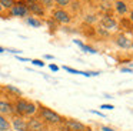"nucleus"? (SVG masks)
Returning <instances> with one entry per match:
<instances>
[{"instance_id": "f257e3e1", "label": "nucleus", "mask_w": 133, "mask_h": 131, "mask_svg": "<svg viewBox=\"0 0 133 131\" xmlns=\"http://www.w3.org/2000/svg\"><path fill=\"white\" fill-rule=\"evenodd\" d=\"M37 111L40 114V120L44 122V124H49V125H57V124H62L64 122V118L57 114L56 111L50 110L49 107H44V105H40L37 104Z\"/></svg>"}, {"instance_id": "f03ea898", "label": "nucleus", "mask_w": 133, "mask_h": 131, "mask_svg": "<svg viewBox=\"0 0 133 131\" xmlns=\"http://www.w3.org/2000/svg\"><path fill=\"white\" fill-rule=\"evenodd\" d=\"M9 11H10V16H13V17H27L29 16V9H27L26 3H23V2H16V4Z\"/></svg>"}, {"instance_id": "7ed1b4c3", "label": "nucleus", "mask_w": 133, "mask_h": 131, "mask_svg": "<svg viewBox=\"0 0 133 131\" xmlns=\"http://www.w3.org/2000/svg\"><path fill=\"white\" fill-rule=\"evenodd\" d=\"M52 17H53V20H55V21L62 23V24H69V23L72 21L70 14L67 13L64 9H56V10H53Z\"/></svg>"}, {"instance_id": "20e7f679", "label": "nucleus", "mask_w": 133, "mask_h": 131, "mask_svg": "<svg viewBox=\"0 0 133 131\" xmlns=\"http://www.w3.org/2000/svg\"><path fill=\"white\" fill-rule=\"evenodd\" d=\"M64 127H66V131H90V128L86 124L77 121V120H73V118L66 120L64 121Z\"/></svg>"}, {"instance_id": "39448f33", "label": "nucleus", "mask_w": 133, "mask_h": 131, "mask_svg": "<svg viewBox=\"0 0 133 131\" xmlns=\"http://www.w3.org/2000/svg\"><path fill=\"white\" fill-rule=\"evenodd\" d=\"M27 131H46V124L40 118L32 117L27 120Z\"/></svg>"}, {"instance_id": "423d86ee", "label": "nucleus", "mask_w": 133, "mask_h": 131, "mask_svg": "<svg viewBox=\"0 0 133 131\" xmlns=\"http://www.w3.org/2000/svg\"><path fill=\"white\" fill-rule=\"evenodd\" d=\"M15 107V114L17 117H26V107H27V100L22 98V97H17V100L13 104Z\"/></svg>"}, {"instance_id": "0eeeda50", "label": "nucleus", "mask_w": 133, "mask_h": 131, "mask_svg": "<svg viewBox=\"0 0 133 131\" xmlns=\"http://www.w3.org/2000/svg\"><path fill=\"white\" fill-rule=\"evenodd\" d=\"M10 125H12V128L15 131H27V121L23 118V117H17V115H16L15 118L12 120Z\"/></svg>"}, {"instance_id": "6e6552de", "label": "nucleus", "mask_w": 133, "mask_h": 131, "mask_svg": "<svg viewBox=\"0 0 133 131\" xmlns=\"http://www.w3.org/2000/svg\"><path fill=\"white\" fill-rule=\"evenodd\" d=\"M26 6H27V9H29V13L35 14V16H44V14H46V9H44L39 2L26 3Z\"/></svg>"}, {"instance_id": "1a4fd4ad", "label": "nucleus", "mask_w": 133, "mask_h": 131, "mask_svg": "<svg viewBox=\"0 0 133 131\" xmlns=\"http://www.w3.org/2000/svg\"><path fill=\"white\" fill-rule=\"evenodd\" d=\"M0 114L2 115H13L15 114V107L7 100H0Z\"/></svg>"}, {"instance_id": "9d476101", "label": "nucleus", "mask_w": 133, "mask_h": 131, "mask_svg": "<svg viewBox=\"0 0 133 131\" xmlns=\"http://www.w3.org/2000/svg\"><path fill=\"white\" fill-rule=\"evenodd\" d=\"M100 24H102V27L106 28V30H116V28H117V21H116L113 17H110V16L102 17Z\"/></svg>"}, {"instance_id": "9b49d317", "label": "nucleus", "mask_w": 133, "mask_h": 131, "mask_svg": "<svg viewBox=\"0 0 133 131\" xmlns=\"http://www.w3.org/2000/svg\"><path fill=\"white\" fill-rule=\"evenodd\" d=\"M116 44L119 46V47L124 48V50H127V48H130V44H132V40L129 39V37H126L123 33H119L117 36H116Z\"/></svg>"}, {"instance_id": "f8f14e48", "label": "nucleus", "mask_w": 133, "mask_h": 131, "mask_svg": "<svg viewBox=\"0 0 133 131\" xmlns=\"http://www.w3.org/2000/svg\"><path fill=\"white\" fill-rule=\"evenodd\" d=\"M37 113V104L33 101L27 100V107H26V117H35V114Z\"/></svg>"}, {"instance_id": "ddd939ff", "label": "nucleus", "mask_w": 133, "mask_h": 131, "mask_svg": "<svg viewBox=\"0 0 133 131\" xmlns=\"http://www.w3.org/2000/svg\"><path fill=\"white\" fill-rule=\"evenodd\" d=\"M115 9H116V11H117L119 14H126L127 13V4L123 2V0H117V2L115 3Z\"/></svg>"}, {"instance_id": "4468645a", "label": "nucleus", "mask_w": 133, "mask_h": 131, "mask_svg": "<svg viewBox=\"0 0 133 131\" xmlns=\"http://www.w3.org/2000/svg\"><path fill=\"white\" fill-rule=\"evenodd\" d=\"M10 128H12L10 121L4 115L0 114V131H10Z\"/></svg>"}, {"instance_id": "2eb2a0df", "label": "nucleus", "mask_w": 133, "mask_h": 131, "mask_svg": "<svg viewBox=\"0 0 133 131\" xmlns=\"http://www.w3.org/2000/svg\"><path fill=\"white\" fill-rule=\"evenodd\" d=\"M26 23L29 26H32V27H40L42 26V21L39 19H36V17H26Z\"/></svg>"}, {"instance_id": "dca6fc26", "label": "nucleus", "mask_w": 133, "mask_h": 131, "mask_svg": "<svg viewBox=\"0 0 133 131\" xmlns=\"http://www.w3.org/2000/svg\"><path fill=\"white\" fill-rule=\"evenodd\" d=\"M4 90L6 91H9V93H12V94H15V96H17V97H22V90H19L17 87H15V85H4Z\"/></svg>"}, {"instance_id": "f3484780", "label": "nucleus", "mask_w": 133, "mask_h": 131, "mask_svg": "<svg viewBox=\"0 0 133 131\" xmlns=\"http://www.w3.org/2000/svg\"><path fill=\"white\" fill-rule=\"evenodd\" d=\"M0 4H2V7L4 10H10L16 4V0H0Z\"/></svg>"}, {"instance_id": "a211bd4d", "label": "nucleus", "mask_w": 133, "mask_h": 131, "mask_svg": "<svg viewBox=\"0 0 133 131\" xmlns=\"http://www.w3.org/2000/svg\"><path fill=\"white\" fill-rule=\"evenodd\" d=\"M53 2H55L60 9H63V7H66V6H69L70 3H72V0H53Z\"/></svg>"}, {"instance_id": "6ab92c4d", "label": "nucleus", "mask_w": 133, "mask_h": 131, "mask_svg": "<svg viewBox=\"0 0 133 131\" xmlns=\"http://www.w3.org/2000/svg\"><path fill=\"white\" fill-rule=\"evenodd\" d=\"M39 3H40L44 9H52L55 2H53V0H39Z\"/></svg>"}, {"instance_id": "aec40b11", "label": "nucleus", "mask_w": 133, "mask_h": 131, "mask_svg": "<svg viewBox=\"0 0 133 131\" xmlns=\"http://www.w3.org/2000/svg\"><path fill=\"white\" fill-rule=\"evenodd\" d=\"M82 50H84L86 53H92V54H96V53H97V50H96V48L90 47V46H86V44L82 46Z\"/></svg>"}, {"instance_id": "412c9836", "label": "nucleus", "mask_w": 133, "mask_h": 131, "mask_svg": "<svg viewBox=\"0 0 133 131\" xmlns=\"http://www.w3.org/2000/svg\"><path fill=\"white\" fill-rule=\"evenodd\" d=\"M63 68H64L66 71H69V73H73V74H83V71L75 70V68H72V67H67V66H63Z\"/></svg>"}, {"instance_id": "4be33fe9", "label": "nucleus", "mask_w": 133, "mask_h": 131, "mask_svg": "<svg viewBox=\"0 0 133 131\" xmlns=\"http://www.w3.org/2000/svg\"><path fill=\"white\" fill-rule=\"evenodd\" d=\"M32 63H33L35 66H39V67H43V66H44V63L42 61V60H39V59H35V60H32Z\"/></svg>"}, {"instance_id": "5701e85b", "label": "nucleus", "mask_w": 133, "mask_h": 131, "mask_svg": "<svg viewBox=\"0 0 133 131\" xmlns=\"http://www.w3.org/2000/svg\"><path fill=\"white\" fill-rule=\"evenodd\" d=\"M100 108L102 110H113L115 107H113L112 104H103V105H100Z\"/></svg>"}, {"instance_id": "b1692460", "label": "nucleus", "mask_w": 133, "mask_h": 131, "mask_svg": "<svg viewBox=\"0 0 133 131\" xmlns=\"http://www.w3.org/2000/svg\"><path fill=\"white\" fill-rule=\"evenodd\" d=\"M120 24H123L124 27H126V30H132V28H130V26H129V23L126 21V20H122V23Z\"/></svg>"}, {"instance_id": "393cba45", "label": "nucleus", "mask_w": 133, "mask_h": 131, "mask_svg": "<svg viewBox=\"0 0 133 131\" xmlns=\"http://www.w3.org/2000/svg\"><path fill=\"white\" fill-rule=\"evenodd\" d=\"M120 70H122V73H132V68H130V67H123V68H120Z\"/></svg>"}, {"instance_id": "a878e982", "label": "nucleus", "mask_w": 133, "mask_h": 131, "mask_svg": "<svg viewBox=\"0 0 133 131\" xmlns=\"http://www.w3.org/2000/svg\"><path fill=\"white\" fill-rule=\"evenodd\" d=\"M90 113H92V114H96V115H99V117H104L103 114L100 113V111H96V110H90Z\"/></svg>"}, {"instance_id": "bb28decb", "label": "nucleus", "mask_w": 133, "mask_h": 131, "mask_svg": "<svg viewBox=\"0 0 133 131\" xmlns=\"http://www.w3.org/2000/svg\"><path fill=\"white\" fill-rule=\"evenodd\" d=\"M49 67H50V70H52V71H59V67L56 64H50Z\"/></svg>"}, {"instance_id": "cd10ccee", "label": "nucleus", "mask_w": 133, "mask_h": 131, "mask_svg": "<svg viewBox=\"0 0 133 131\" xmlns=\"http://www.w3.org/2000/svg\"><path fill=\"white\" fill-rule=\"evenodd\" d=\"M102 130H103V131H115V130H112L110 127H104V125L102 127Z\"/></svg>"}, {"instance_id": "c85d7f7f", "label": "nucleus", "mask_w": 133, "mask_h": 131, "mask_svg": "<svg viewBox=\"0 0 133 131\" xmlns=\"http://www.w3.org/2000/svg\"><path fill=\"white\" fill-rule=\"evenodd\" d=\"M75 43H76L77 46H80V48H82V46H83V43H82L80 40H75Z\"/></svg>"}, {"instance_id": "c756f323", "label": "nucleus", "mask_w": 133, "mask_h": 131, "mask_svg": "<svg viewBox=\"0 0 133 131\" xmlns=\"http://www.w3.org/2000/svg\"><path fill=\"white\" fill-rule=\"evenodd\" d=\"M44 59H47V60H52V59H53V56H52V54H46V56H44Z\"/></svg>"}, {"instance_id": "7c9ffc66", "label": "nucleus", "mask_w": 133, "mask_h": 131, "mask_svg": "<svg viewBox=\"0 0 133 131\" xmlns=\"http://www.w3.org/2000/svg\"><path fill=\"white\" fill-rule=\"evenodd\" d=\"M129 20H130V21H132V23H133V10H132V11H130V17H129Z\"/></svg>"}, {"instance_id": "2f4dec72", "label": "nucleus", "mask_w": 133, "mask_h": 131, "mask_svg": "<svg viewBox=\"0 0 133 131\" xmlns=\"http://www.w3.org/2000/svg\"><path fill=\"white\" fill-rule=\"evenodd\" d=\"M19 60H22V61H29V59H24V57H19Z\"/></svg>"}, {"instance_id": "473e14b6", "label": "nucleus", "mask_w": 133, "mask_h": 131, "mask_svg": "<svg viewBox=\"0 0 133 131\" xmlns=\"http://www.w3.org/2000/svg\"><path fill=\"white\" fill-rule=\"evenodd\" d=\"M36 2H39V0H26V3H36Z\"/></svg>"}, {"instance_id": "72a5a7b5", "label": "nucleus", "mask_w": 133, "mask_h": 131, "mask_svg": "<svg viewBox=\"0 0 133 131\" xmlns=\"http://www.w3.org/2000/svg\"><path fill=\"white\" fill-rule=\"evenodd\" d=\"M3 51H6V48H4V47H2V46H0V54L3 53Z\"/></svg>"}, {"instance_id": "f704fd0d", "label": "nucleus", "mask_w": 133, "mask_h": 131, "mask_svg": "<svg viewBox=\"0 0 133 131\" xmlns=\"http://www.w3.org/2000/svg\"><path fill=\"white\" fill-rule=\"evenodd\" d=\"M3 10H4V9H3V7H2V4H0V14L3 13Z\"/></svg>"}, {"instance_id": "c9c22d12", "label": "nucleus", "mask_w": 133, "mask_h": 131, "mask_svg": "<svg viewBox=\"0 0 133 131\" xmlns=\"http://www.w3.org/2000/svg\"><path fill=\"white\" fill-rule=\"evenodd\" d=\"M130 48H133V41H132V44H130Z\"/></svg>"}, {"instance_id": "e433bc0d", "label": "nucleus", "mask_w": 133, "mask_h": 131, "mask_svg": "<svg viewBox=\"0 0 133 131\" xmlns=\"http://www.w3.org/2000/svg\"><path fill=\"white\" fill-rule=\"evenodd\" d=\"M60 131H64V130H60Z\"/></svg>"}]
</instances>
